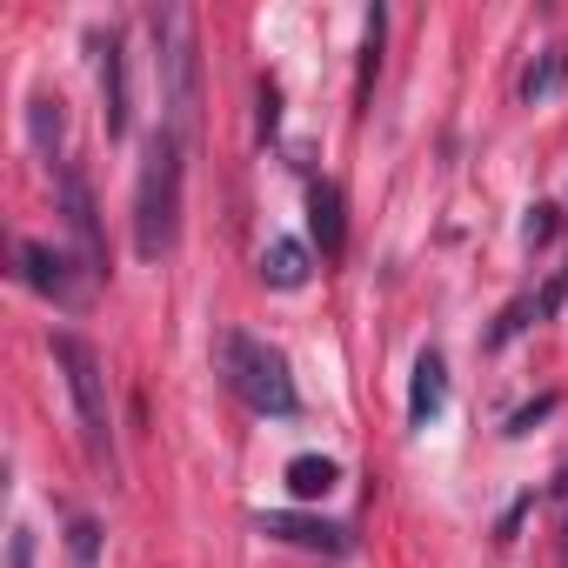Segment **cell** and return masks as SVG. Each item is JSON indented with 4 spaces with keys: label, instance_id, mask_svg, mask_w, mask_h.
I'll return each mask as SVG.
<instances>
[{
    "label": "cell",
    "instance_id": "obj_1",
    "mask_svg": "<svg viewBox=\"0 0 568 568\" xmlns=\"http://www.w3.org/2000/svg\"><path fill=\"white\" fill-rule=\"evenodd\" d=\"M181 154H187V141L168 121L141 148V174H134V254L141 261H161L181 234V174H187Z\"/></svg>",
    "mask_w": 568,
    "mask_h": 568
},
{
    "label": "cell",
    "instance_id": "obj_2",
    "mask_svg": "<svg viewBox=\"0 0 568 568\" xmlns=\"http://www.w3.org/2000/svg\"><path fill=\"white\" fill-rule=\"evenodd\" d=\"M214 362H221V388H227L241 408L274 415V422L302 415V388H295V375H288V355L267 348L261 335L227 328V335H221V348H214Z\"/></svg>",
    "mask_w": 568,
    "mask_h": 568
},
{
    "label": "cell",
    "instance_id": "obj_3",
    "mask_svg": "<svg viewBox=\"0 0 568 568\" xmlns=\"http://www.w3.org/2000/svg\"><path fill=\"white\" fill-rule=\"evenodd\" d=\"M154 74H161V101H168V128L187 141L194 114H201V28L187 8H154Z\"/></svg>",
    "mask_w": 568,
    "mask_h": 568
},
{
    "label": "cell",
    "instance_id": "obj_4",
    "mask_svg": "<svg viewBox=\"0 0 568 568\" xmlns=\"http://www.w3.org/2000/svg\"><path fill=\"white\" fill-rule=\"evenodd\" d=\"M54 362L68 375V395H74V415H81V442L94 455V468L114 475V408H108V375H101V355L81 342V335H54Z\"/></svg>",
    "mask_w": 568,
    "mask_h": 568
},
{
    "label": "cell",
    "instance_id": "obj_5",
    "mask_svg": "<svg viewBox=\"0 0 568 568\" xmlns=\"http://www.w3.org/2000/svg\"><path fill=\"white\" fill-rule=\"evenodd\" d=\"M14 274L28 281V288L41 295V302H54V308H88V261L81 254H68V247H54V241H14Z\"/></svg>",
    "mask_w": 568,
    "mask_h": 568
},
{
    "label": "cell",
    "instance_id": "obj_6",
    "mask_svg": "<svg viewBox=\"0 0 568 568\" xmlns=\"http://www.w3.org/2000/svg\"><path fill=\"white\" fill-rule=\"evenodd\" d=\"M61 221H68V234H74V247H81V261H88V274L101 281L108 274V227H101V207H94V187H88V168H61Z\"/></svg>",
    "mask_w": 568,
    "mask_h": 568
},
{
    "label": "cell",
    "instance_id": "obj_7",
    "mask_svg": "<svg viewBox=\"0 0 568 568\" xmlns=\"http://www.w3.org/2000/svg\"><path fill=\"white\" fill-rule=\"evenodd\" d=\"M254 528H261L267 541H288V548L355 555V528H348V521H322V515H295V508H267V515H254Z\"/></svg>",
    "mask_w": 568,
    "mask_h": 568
},
{
    "label": "cell",
    "instance_id": "obj_8",
    "mask_svg": "<svg viewBox=\"0 0 568 568\" xmlns=\"http://www.w3.org/2000/svg\"><path fill=\"white\" fill-rule=\"evenodd\" d=\"M94 54H101V121H108V141L128 134V114H134V94H128V41L121 28H94Z\"/></svg>",
    "mask_w": 568,
    "mask_h": 568
},
{
    "label": "cell",
    "instance_id": "obj_9",
    "mask_svg": "<svg viewBox=\"0 0 568 568\" xmlns=\"http://www.w3.org/2000/svg\"><path fill=\"white\" fill-rule=\"evenodd\" d=\"M308 234H315L322 261L348 254V201H342L335 181H308Z\"/></svg>",
    "mask_w": 568,
    "mask_h": 568
},
{
    "label": "cell",
    "instance_id": "obj_10",
    "mask_svg": "<svg viewBox=\"0 0 568 568\" xmlns=\"http://www.w3.org/2000/svg\"><path fill=\"white\" fill-rule=\"evenodd\" d=\"M442 408H448V362H442V348H422L415 382H408V428H428Z\"/></svg>",
    "mask_w": 568,
    "mask_h": 568
},
{
    "label": "cell",
    "instance_id": "obj_11",
    "mask_svg": "<svg viewBox=\"0 0 568 568\" xmlns=\"http://www.w3.org/2000/svg\"><path fill=\"white\" fill-rule=\"evenodd\" d=\"M308 274H315V254H308L302 241H288V234H281V241H267V247H261V281H267L274 295H295V288H308Z\"/></svg>",
    "mask_w": 568,
    "mask_h": 568
},
{
    "label": "cell",
    "instance_id": "obj_12",
    "mask_svg": "<svg viewBox=\"0 0 568 568\" xmlns=\"http://www.w3.org/2000/svg\"><path fill=\"white\" fill-rule=\"evenodd\" d=\"M281 481H288L295 501H322V495L342 488V462L335 455H295L288 468H281Z\"/></svg>",
    "mask_w": 568,
    "mask_h": 568
},
{
    "label": "cell",
    "instance_id": "obj_13",
    "mask_svg": "<svg viewBox=\"0 0 568 568\" xmlns=\"http://www.w3.org/2000/svg\"><path fill=\"white\" fill-rule=\"evenodd\" d=\"M382 34H388V8H368V14H362V61H355V114H368V101H375Z\"/></svg>",
    "mask_w": 568,
    "mask_h": 568
},
{
    "label": "cell",
    "instance_id": "obj_14",
    "mask_svg": "<svg viewBox=\"0 0 568 568\" xmlns=\"http://www.w3.org/2000/svg\"><path fill=\"white\" fill-rule=\"evenodd\" d=\"M561 88H568V48H541V54L528 61V74H521V101L541 108V101H555Z\"/></svg>",
    "mask_w": 568,
    "mask_h": 568
},
{
    "label": "cell",
    "instance_id": "obj_15",
    "mask_svg": "<svg viewBox=\"0 0 568 568\" xmlns=\"http://www.w3.org/2000/svg\"><path fill=\"white\" fill-rule=\"evenodd\" d=\"M28 128H34V148L61 161V141H68V101H61V94H34V101H28Z\"/></svg>",
    "mask_w": 568,
    "mask_h": 568
},
{
    "label": "cell",
    "instance_id": "obj_16",
    "mask_svg": "<svg viewBox=\"0 0 568 568\" xmlns=\"http://www.w3.org/2000/svg\"><path fill=\"white\" fill-rule=\"evenodd\" d=\"M94 561H101V521L68 515V568H94Z\"/></svg>",
    "mask_w": 568,
    "mask_h": 568
},
{
    "label": "cell",
    "instance_id": "obj_17",
    "mask_svg": "<svg viewBox=\"0 0 568 568\" xmlns=\"http://www.w3.org/2000/svg\"><path fill=\"white\" fill-rule=\"evenodd\" d=\"M254 134H261V141L281 134V88H274V81H254Z\"/></svg>",
    "mask_w": 568,
    "mask_h": 568
},
{
    "label": "cell",
    "instance_id": "obj_18",
    "mask_svg": "<svg viewBox=\"0 0 568 568\" xmlns=\"http://www.w3.org/2000/svg\"><path fill=\"white\" fill-rule=\"evenodd\" d=\"M528 315H535V295H521V302H508V308H501V322L488 328V348H508V342H515V335L528 328Z\"/></svg>",
    "mask_w": 568,
    "mask_h": 568
},
{
    "label": "cell",
    "instance_id": "obj_19",
    "mask_svg": "<svg viewBox=\"0 0 568 568\" xmlns=\"http://www.w3.org/2000/svg\"><path fill=\"white\" fill-rule=\"evenodd\" d=\"M555 214H561V207H548V201H541V207H528V221H521V241H528V247H541V241L555 234Z\"/></svg>",
    "mask_w": 568,
    "mask_h": 568
},
{
    "label": "cell",
    "instance_id": "obj_20",
    "mask_svg": "<svg viewBox=\"0 0 568 568\" xmlns=\"http://www.w3.org/2000/svg\"><path fill=\"white\" fill-rule=\"evenodd\" d=\"M561 295H568V267H555V274H548V288L535 295V322H548V315L561 308Z\"/></svg>",
    "mask_w": 568,
    "mask_h": 568
},
{
    "label": "cell",
    "instance_id": "obj_21",
    "mask_svg": "<svg viewBox=\"0 0 568 568\" xmlns=\"http://www.w3.org/2000/svg\"><path fill=\"white\" fill-rule=\"evenodd\" d=\"M8 568H34V528H14L8 535Z\"/></svg>",
    "mask_w": 568,
    "mask_h": 568
},
{
    "label": "cell",
    "instance_id": "obj_22",
    "mask_svg": "<svg viewBox=\"0 0 568 568\" xmlns=\"http://www.w3.org/2000/svg\"><path fill=\"white\" fill-rule=\"evenodd\" d=\"M541 415H555V395H541V402H535V408H521V415H515V422H508V435H528V428H535V422H541Z\"/></svg>",
    "mask_w": 568,
    "mask_h": 568
},
{
    "label": "cell",
    "instance_id": "obj_23",
    "mask_svg": "<svg viewBox=\"0 0 568 568\" xmlns=\"http://www.w3.org/2000/svg\"><path fill=\"white\" fill-rule=\"evenodd\" d=\"M555 495H568V468H561V475H555Z\"/></svg>",
    "mask_w": 568,
    "mask_h": 568
},
{
    "label": "cell",
    "instance_id": "obj_24",
    "mask_svg": "<svg viewBox=\"0 0 568 568\" xmlns=\"http://www.w3.org/2000/svg\"><path fill=\"white\" fill-rule=\"evenodd\" d=\"M561 568H568V528H561Z\"/></svg>",
    "mask_w": 568,
    "mask_h": 568
}]
</instances>
